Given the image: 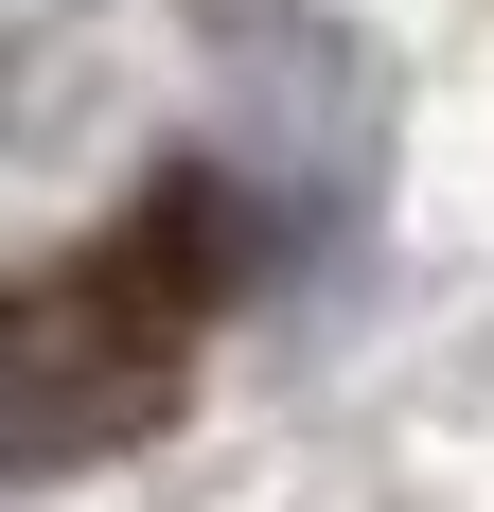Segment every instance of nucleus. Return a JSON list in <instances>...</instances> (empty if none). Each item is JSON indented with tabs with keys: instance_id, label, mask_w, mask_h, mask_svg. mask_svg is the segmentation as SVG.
<instances>
[{
	"instance_id": "1",
	"label": "nucleus",
	"mask_w": 494,
	"mask_h": 512,
	"mask_svg": "<svg viewBox=\"0 0 494 512\" xmlns=\"http://www.w3.org/2000/svg\"><path fill=\"white\" fill-rule=\"evenodd\" d=\"M247 265H265V195H230V177H159L124 230L36 265L0 301V477H71L106 442H142L195 336L247 301Z\"/></svg>"
}]
</instances>
